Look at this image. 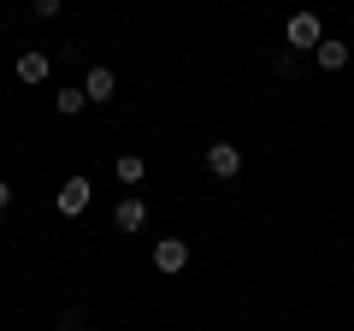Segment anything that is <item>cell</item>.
<instances>
[{
	"label": "cell",
	"instance_id": "obj_2",
	"mask_svg": "<svg viewBox=\"0 0 354 331\" xmlns=\"http://www.w3.org/2000/svg\"><path fill=\"white\" fill-rule=\"evenodd\" d=\"M207 172H213V178H236L242 172V148L236 142H207Z\"/></svg>",
	"mask_w": 354,
	"mask_h": 331
},
{
	"label": "cell",
	"instance_id": "obj_7",
	"mask_svg": "<svg viewBox=\"0 0 354 331\" xmlns=\"http://www.w3.org/2000/svg\"><path fill=\"white\" fill-rule=\"evenodd\" d=\"M48 71H53V60H48L41 48L18 53V83H48Z\"/></svg>",
	"mask_w": 354,
	"mask_h": 331
},
{
	"label": "cell",
	"instance_id": "obj_8",
	"mask_svg": "<svg viewBox=\"0 0 354 331\" xmlns=\"http://www.w3.org/2000/svg\"><path fill=\"white\" fill-rule=\"evenodd\" d=\"M313 60L325 65V71H342V65H348V48H342V42H330V36H325V42H319V53H313Z\"/></svg>",
	"mask_w": 354,
	"mask_h": 331
},
{
	"label": "cell",
	"instance_id": "obj_9",
	"mask_svg": "<svg viewBox=\"0 0 354 331\" xmlns=\"http://www.w3.org/2000/svg\"><path fill=\"white\" fill-rule=\"evenodd\" d=\"M142 172H148L142 154H118V184H142Z\"/></svg>",
	"mask_w": 354,
	"mask_h": 331
},
{
	"label": "cell",
	"instance_id": "obj_6",
	"mask_svg": "<svg viewBox=\"0 0 354 331\" xmlns=\"http://www.w3.org/2000/svg\"><path fill=\"white\" fill-rule=\"evenodd\" d=\"M113 89H118V77L106 71V65H95V71L83 77V95H88L95 107H106V101H113Z\"/></svg>",
	"mask_w": 354,
	"mask_h": 331
},
{
	"label": "cell",
	"instance_id": "obj_12",
	"mask_svg": "<svg viewBox=\"0 0 354 331\" xmlns=\"http://www.w3.org/2000/svg\"><path fill=\"white\" fill-rule=\"evenodd\" d=\"M6 207H12V184L0 178V213H6Z\"/></svg>",
	"mask_w": 354,
	"mask_h": 331
},
{
	"label": "cell",
	"instance_id": "obj_1",
	"mask_svg": "<svg viewBox=\"0 0 354 331\" xmlns=\"http://www.w3.org/2000/svg\"><path fill=\"white\" fill-rule=\"evenodd\" d=\"M283 42H290L295 53H301V48H313V53H319V42H325V24H319V12H295L290 24H283Z\"/></svg>",
	"mask_w": 354,
	"mask_h": 331
},
{
	"label": "cell",
	"instance_id": "obj_5",
	"mask_svg": "<svg viewBox=\"0 0 354 331\" xmlns=\"http://www.w3.org/2000/svg\"><path fill=\"white\" fill-rule=\"evenodd\" d=\"M113 225L118 231H142L148 225V202H142V195H124V202L113 207Z\"/></svg>",
	"mask_w": 354,
	"mask_h": 331
},
{
	"label": "cell",
	"instance_id": "obj_4",
	"mask_svg": "<svg viewBox=\"0 0 354 331\" xmlns=\"http://www.w3.org/2000/svg\"><path fill=\"white\" fill-rule=\"evenodd\" d=\"M88 190H95L88 178H65V184H59V213H65V219H77V213L88 207Z\"/></svg>",
	"mask_w": 354,
	"mask_h": 331
},
{
	"label": "cell",
	"instance_id": "obj_3",
	"mask_svg": "<svg viewBox=\"0 0 354 331\" xmlns=\"http://www.w3.org/2000/svg\"><path fill=\"white\" fill-rule=\"evenodd\" d=\"M153 267H160V272H183V267H189V242H183V237H160V242H153Z\"/></svg>",
	"mask_w": 354,
	"mask_h": 331
},
{
	"label": "cell",
	"instance_id": "obj_10",
	"mask_svg": "<svg viewBox=\"0 0 354 331\" xmlns=\"http://www.w3.org/2000/svg\"><path fill=\"white\" fill-rule=\"evenodd\" d=\"M53 101H59V113L71 118V113H83V107H88V95H83V89H59Z\"/></svg>",
	"mask_w": 354,
	"mask_h": 331
},
{
	"label": "cell",
	"instance_id": "obj_11",
	"mask_svg": "<svg viewBox=\"0 0 354 331\" xmlns=\"http://www.w3.org/2000/svg\"><path fill=\"white\" fill-rule=\"evenodd\" d=\"M59 331H83V307H71V314H59Z\"/></svg>",
	"mask_w": 354,
	"mask_h": 331
}]
</instances>
